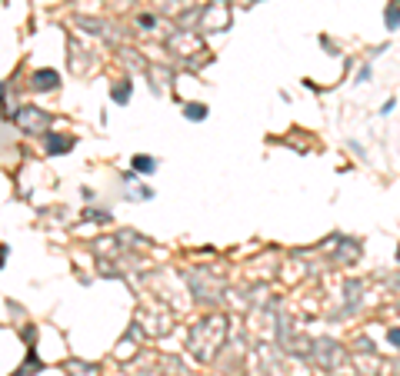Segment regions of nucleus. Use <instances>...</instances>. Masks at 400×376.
Wrapping results in <instances>:
<instances>
[{"instance_id":"1","label":"nucleus","mask_w":400,"mask_h":376,"mask_svg":"<svg viewBox=\"0 0 400 376\" xmlns=\"http://www.w3.org/2000/svg\"><path fill=\"white\" fill-rule=\"evenodd\" d=\"M34 87H37V90H54V87H57V74H54V70L37 74V77H34Z\"/></svg>"},{"instance_id":"2","label":"nucleus","mask_w":400,"mask_h":376,"mask_svg":"<svg viewBox=\"0 0 400 376\" xmlns=\"http://www.w3.org/2000/svg\"><path fill=\"white\" fill-rule=\"evenodd\" d=\"M133 167H137V170H147V173H150V170H153V160H150V157H133Z\"/></svg>"},{"instance_id":"3","label":"nucleus","mask_w":400,"mask_h":376,"mask_svg":"<svg viewBox=\"0 0 400 376\" xmlns=\"http://www.w3.org/2000/svg\"><path fill=\"white\" fill-rule=\"evenodd\" d=\"M187 117H190V120H204V117H207V107H197V103H193V107H187Z\"/></svg>"},{"instance_id":"4","label":"nucleus","mask_w":400,"mask_h":376,"mask_svg":"<svg viewBox=\"0 0 400 376\" xmlns=\"http://www.w3.org/2000/svg\"><path fill=\"white\" fill-rule=\"evenodd\" d=\"M3 257H7V250H3V246H0V263H3Z\"/></svg>"}]
</instances>
